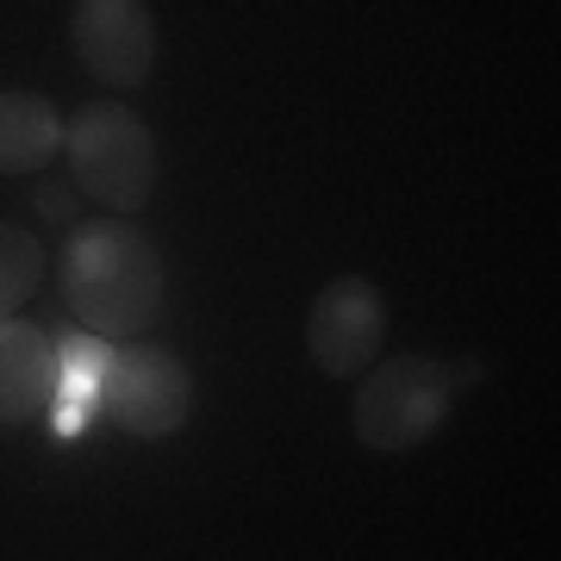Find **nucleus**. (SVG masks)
Here are the masks:
<instances>
[{
	"instance_id": "10",
	"label": "nucleus",
	"mask_w": 561,
	"mask_h": 561,
	"mask_svg": "<svg viewBox=\"0 0 561 561\" xmlns=\"http://www.w3.org/2000/svg\"><path fill=\"white\" fill-rule=\"evenodd\" d=\"M38 206L44 213H69V187H38Z\"/></svg>"
},
{
	"instance_id": "6",
	"label": "nucleus",
	"mask_w": 561,
	"mask_h": 561,
	"mask_svg": "<svg viewBox=\"0 0 561 561\" xmlns=\"http://www.w3.org/2000/svg\"><path fill=\"white\" fill-rule=\"evenodd\" d=\"M69 50L113 94H138L157 76V13L150 0H76Z\"/></svg>"
},
{
	"instance_id": "4",
	"label": "nucleus",
	"mask_w": 561,
	"mask_h": 561,
	"mask_svg": "<svg viewBox=\"0 0 561 561\" xmlns=\"http://www.w3.org/2000/svg\"><path fill=\"white\" fill-rule=\"evenodd\" d=\"M94 412L106 424H119L125 437L162 443L194 419V375L175 350L131 337L125 350H106L101 387H94Z\"/></svg>"
},
{
	"instance_id": "3",
	"label": "nucleus",
	"mask_w": 561,
	"mask_h": 561,
	"mask_svg": "<svg viewBox=\"0 0 561 561\" xmlns=\"http://www.w3.org/2000/svg\"><path fill=\"white\" fill-rule=\"evenodd\" d=\"M62 157H69V181L88 201H101L106 213H144L162 181V150L157 131L131 113L125 101H88L81 113L62 119Z\"/></svg>"
},
{
	"instance_id": "1",
	"label": "nucleus",
	"mask_w": 561,
	"mask_h": 561,
	"mask_svg": "<svg viewBox=\"0 0 561 561\" xmlns=\"http://www.w3.org/2000/svg\"><path fill=\"white\" fill-rule=\"evenodd\" d=\"M162 250L144 238L138 225L113 219H81L57 250V294L69 319L101 343H131L162 319Z\"/></svg>"
},
{
	"instance_id": "5",
	"label": "nucleus",
	"mask_w": 561,
	"mask_h": 561,
	"mask_svg": "<svg viewBox=\"0 0 561 561\" xmlns=\"http://www.w3.org/2000/svg\"><path fill=\"white\" fill-rule=\"evenodd\" d=\"M387 294L368 275H337L324 280L306 306V356L331 381H356L368 362L387 350Z\"/></svg>"
},
{
	"instance_id": "8",
	"label": "nucleus",
	"mask_w": 561,
	"mask_h": 561,
	"mask_svg": "<svg viewBox=\"0 0 561 561\" xmlns=\"http://www.w3.org/2000/svg\"><path fill=\"white\" fill-rule=\"evenodd\" d=\"M62 157V113L32 88H0V175H38Z\"/></svg>"
},
{
	"instance_id": "9",
	"label": "nucleus",
	"mask_w": 561,
	"mask_h": 561,
	"mask_svg": "<svg viewBox=\"0 0 561 561\" xmlns=\"http://www.w3.org/2000/svg\"><path fill=\"white\" fill-rule=\"evenodd\" d=\"M44 243L25 231V225L0 219V312H20L32 294L44 287Z\"/></svg>"
},
{
	"instance_id": "2",
	"label": "nucleus",
	"mask_w": 561,
	"mask_h": 561,
	"mask_svg": "<svg viewBox=\"0 0 561 561\" xmlns=\"http://www.w3.org/2000/svg\"><path fill=\"white\" fill-rule=\"evenodd\" d=\"M481 362H437V356H375L356 375V400H350V437L368 456H405L424 449L443 424L456 419L461 393L481 381Z\"/></svg>"
},
{
	"instance_id": "7",
	"label": "nucleus",
	"mask_w": 561,
	"mask_h": 561,
	"mask_svg": "<svg viewBox=\"0 0 561 561\" xmlns=\"http://www.w3.org/2000/svg\"><path fill=\"white\" fill-rule=\"evenodd\" d=\"M57 400V337L20 312H0V431L38 424Z\"/></svg>"
}]
</instances>
